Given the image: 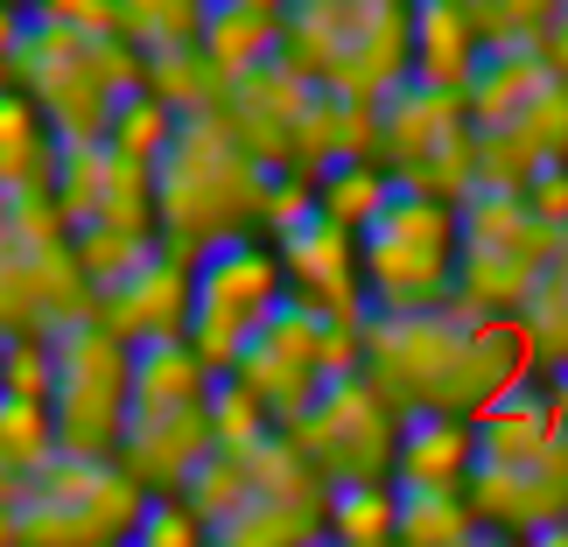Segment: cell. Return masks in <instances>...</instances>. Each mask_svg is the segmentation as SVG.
Returning <instances> with one entry per match:
<instances>
[{
	"label": "cell",
	"instance_id": "7c38bea8",
	"mask_svg": "<svg viewBox=\"0 0 568 547\" xmlns=\"http://www.w3.org/2000/svg\"><path fill=\"white\" fill-rule=\"evenodd\" d=\"M386 204H393V183L373 162H337V169L316 176V217H331V225H344V232H365Z\"/></svg>",
	"mask_w": 568,
	"mask_h": 547
},
{
	"label": "cell",
	"instance_id": "9a60e30c",
	"mask_svg": "<svg viewBox=\"0 0 568 547\" xmlns=\"http://www.w3.org/2000/svg\"><path fill=\"white\" fill-rule=\"evenodd\" d=\"M21 29H29V14H21L14 0H0V78H8V63H14V42H21Z\"/></svg>",
	"mask_w": 568,
	"mask_h": 547
},
{
	"label": "cell",
	"instance_id": "9c48e42d",
	"mask_svg": "<svg viewBox=\"0 0 568 547\" xmlns=\"http://www.w3.org/2000/svg\"><path fill=\"white\" fill-rule=\"evenodd\" d=\"M57 134L50 120L29 105V92H14L8 78H0V196H36L50 190L57 176Z\"/></svg>",
	"mask_w": 568,
	"mask_h": 547
},
{
	"label": "cell",
	"instance_id": "6da1fadb",
	"mask_svg": "<svg viewBox=\"0 0 568 547\" xmlns=\"http://www.w3.org/2000/svg\"><path fill=\"white\" fill-rule=\"evenodd\" d=\"M267 169L246 141L232 134L225 113H204V120H183L169 155L155 162V225H162V246H176L183 260L225 246L239 239L246 217L267 211Z\"/></svg>",
	"mask_w": 568,
	"mask_h": 547
},
{
	"label": "cell",
	"instance_id": "8fae6325",
	"mask_svg": "<svg viewBox=\"0 0 568 547\" xmlns=\"http://www.w3.org/2000/svg\"><path fill=\"white\" fill-rule=\"evenodd\" d=\"M204 8L211 0H120V36L148 57H169V50H196L204 36Z\"/></svg>",
	"mask_w": 568,
	"mask_h": 547
},
{
	"label": "cell",
	"instance_id": "2e32d148",
	"mask_svg": "<svg viewBox=\"0 0 568 547\" xmlns=\"http://www.w3.org/2000/svg\"><path fill=\"white\" fill-rule=\"evenodd\" d=\"M548 57H555V71L568 78V0H561V14H555V29H548Z\"/></svg>",
	"mask_w": 568,
	"mask_h": 547
},
{
	"label": "cell",
	"instance_id": "5b68a950",
	"mask_svg": "<svg viewBox=\"0 0 568 547\" xmlns=\"http://www.w3.org/2000/svg\"><path fill=\"white\" fill-rule=\"evenodd\" d=\"M126 386L134 352L105 323H63L50 337V422L71 456H105L126 435Z\"/></svg>",
	"mask_w": 568,
	"mask_h": 547
},
{
	"label": "cell",
	"instance_id": "3957f363",
	"mask_svg": "<svg viewBox=\"0 0 568 547\" xmlns=\"http://www.w3.org/2000/svg\"><path fill=\"white\" fill-rule=\"evenodd\" d=\"M281 63L323 78L337 99L379 105L414 78V0H288Z\"/></svg>",
	"mask_w": 568,
	"mask_h": 547
},
{
	"label": "cell",
	"instance_id": "5bb4252c",
	"mask_svg": "<svg viewBox=\"0 0 568 547\" xmlns=\"http://www.w3.org/2000/svg\"><path fill=\"white\" fill-rule=\"evenodd\" d=\"M29 14H42V21H63V29L120 36V0H29Z\"/></svg>",
	"mask_w": 568,
	"mask_h": 547
},
{
	"label": "cell",
	"instance_id": "30bf717a",
	"mask_svg": "<svg viewBox=\"0 0 568 547\" xmlns=\"http://www.w3.org/2000/svg\"><path fill=\"white\" fill-rule=\"evenodd\" d=\"M196 50H204L225 78H246V71H260L267 57H281V14L246 8V0H211Z\"/></svg>",
	"mask_w": 568,
	"mask_h": 547
},
{
	"label": "cell",
	"instance_id": "277c9868",
	"mask_svg": "<svg viewBox=\"0 0 568 547\" xmlns=\"http://www.w3.org/2000/svg\"><path fill=\"white\" fill-rule=\"evenodd\" d=\"M456 260H464L456 204L422 196V190H393V204L358 232L365 295L379 302V316L443 310V302L456 295Z\"/></svg>",
	"mask_w": 568,
	"mask_h": 547
},
{
	"label": "cell",
	"instance_id": "7a4b0ae2",
	"mask_svg": "<svg viewBox=\"0 0 568 547\" xmlns=\"http://www.w3.org/2000/svg\"><path fill=\"white\" fill-rule=\"evenodd\" d=\"M8 84L29 92V105L50 120V134L71 141H105L120 99L148 84V57L126 36H92V29H63V21L29 14V29L14 42Z\"/></svg>",
	"mask_w": 568,
	"mask_h": 547
},
{
	"label": "cell",
	"instance_id": "ac0fdd59",
	"mask_svg": "<svg viewBox=\"0 0 568 547\" xmlns=\"http://www.w3.org/2000/svg\"><path fill=\"white\" fill-rule=\"evenodd\" d=\"M14 8H21V0H14Z\"/></svg>",
	"mask_w": 568,
	"mask_h": 547
},
{
	"label": "cell",
	"instance_id": "ba28073f",
	"mask_svg": "<svg viewBox=\"0 0 568 547\" xmlns=\"http://www.w3.org/2000/svg\"><path fill=\"white\" fill-rule=\"evenodd\" d=\"M477 57H485V29L470 0H414V78L464 99Z\"/></svg>",
	"mask_w": 568,
	"mask_h": 547
},
{
	"label": "cell",
	"instance_id": "52a82bcc",
	"mask_svg": "<svg viewBox=\"0 0 568 547\" xmlns=\"http://www.w3.org/2000/svg\"><path fill=\"white\" fill-rule=\"evenodd\" d=\"M288 443H302L316 464H337L344 485H373V470L400 449V435H393L386 407H379V386L344 372L288 422Z\"/></svg>",
	"mask_w": 568,
	"mask_h": 547
},
{
	"label": "cell",
	"instance_id": "e0dca14e",
	"mask_svg": "<svg viewBox=\"0 0 568 547\" xmlns=\"http://www.w3.org/2000/svg\"><path fill=\"white\" fill-rule=\"evenodd\" d=\"M246 8H267V14H281V8H288V0H246Z\"/></svg>",
	"mask_w": 568,
	"mask_h": 547
},
{
	"label": "cell",
	"instance_id": "8992f818",
	"mask_svg": "<svg viewBox=\"0 0 568 547\" xmlns=\"http://www.w3.org/2000/svg\"><path fill=\"white\" fill-rule=\"evenodd\" d=\"M288 267L281 253L253 246V239H225L190 267V352L211 372L239 365V352L267 331V316L281 310Z\"/></svg>",
	"mask_w": 568,
	"mask_h": 547
},
{
	"label": "cell",
	"instance_id": "4fadbf2b",
	"mask_svg": "<svg viewBox=\"0 0 568 547\" xmlns=\"http://www.w3.org/2000/svg\"><path fill=\"white\" fill-rule=\"evenodd\" d=\"M477 29H485V42H534L555 29L561 0H470Z\"/></svg>",
	"mask_w": 568,
	"mask_h": 547
}]
</instances>
